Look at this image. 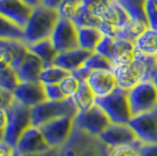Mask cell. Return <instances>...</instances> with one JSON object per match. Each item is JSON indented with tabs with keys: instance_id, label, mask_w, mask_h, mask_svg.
<instances>
[{
	"instance_id": "cell-1",
	"label": "cell",
	"mask_w": 157,
	"mask_h": 156,
	"mask_svg": "<svg viewBox=\"0 0 157 156\" xmlns=\"http://www.w3.org/2000/svg\"><path fill=\"white\" fill-rule=\"evenodd\" d=\"M134 59L122 65L114 66L113 72L116 76L118 87L130 91L138 82L151 80L157 69V57L135 53Z\"/></svg>"
},
{
	"instance_id": "cell-2",
	"label": "cell",
	"mask_w": 157,
	"mask_h": 156,
	"mask_svg": "<svg viewBox=\"0 0 157 156\" xmlns=\"http://www.w3.org/2000/svg\"><path fill=\"white\" fill-rule=\"evenodd\" d=\"M59 19L60 13L58 10L48 8L42 5L34 7L31 18L24 27V41L27 45H32L41 40L51 39Z\"/></svg>"
},
{
	"instance_id": "cell-3",
	"label": "cell",
	"mask_w": 157,
	"mask_h": 156,
	"mask_svg": "<svg viewBox=\"0 0 157 156\" xmlns=\"http://www.w3.org/2000/svg\"><path fill=\"white\" fill-rule=\"evenodd\" d=\"M109 147L100 136L74 126L72 136L61 148V156H108Z\"/></svg>"
},
{
	"instance_id": "cell-4",
	"label": "cell",
	"mask_w": 157,
	"mask_h": 156,
	"mask_svg": "<svg viewBox=\"0 0 157 156\" xmlns=\"http://www.w3.org/2000/svg\"><path fill=\"white\" fill-rule=\"evenodd\" d=\"M78 109L73 98L63 100H46L32 108V126L40 127L62 116H76Z\"/></svg>"
},
{
	"instance_id": "cell-5",
	"label": "cell",
	"mask_w": 157,
	"mask_h": 156,
	"mask_svg": "<svg viewBox=\"0 0 157 156\" xmlns=\"http://www.w3.org/2000/svg\"><path fill=\"white\" fill-rule=\"evenodd\" d=\"M96 104L105 111L111 123H129L132 117L128 91L121 87L103 98H96Z\"/></svg>"
},
{
	"instance_id": "cell-6",
	"label": "cell",
	"mask_w": 157,
	"mask_h": 156,
	"mask_svg": "<svg viewBox=\"0 0 157 156\" xmlns=\"http://www.w3.org/2000/svg\"><path fill=\"white\" fill-rule=\"evenodd\" d=\"M6 111L7 128L5 141L15 147L21 134L32 126V108L22 104L18 100H14Z\"/></svg>"
},
{
	"instance_id": "cell-7",
	"label": "cell",
	"mask_w": 157,
	"mask_h": 156,
	"mask_svg": "<svg viewBox=\"0 0 157 156\" xmlns=\"http://www.w3.org/2000/svg\"><path fill=\"white\" fill-rule=\"evenodd\" d=\"M128 99L132 116L157 108V89L151 80L141 81L128 91Z\"/></svg>"
},
{
	"instance_id": "cell-8",
	"label": "cell",
	"mask_w": 157,
	"mask_h": 156,
	"mask_svg": "<svg viewBox=\"0 0 157 156\" xmlns=\"http://www.w3.org/2000/svg\"><path fill=\"white\" fill-rule=\"evenodd\" d=\"M95 52L105 55L113 61V65L117 66L131 61L134 54V42L129 40L116 38L111 35H103ZM114 68V67H113Z\"/></svg>"
},
{
	"instance_id": "cell-9",
	"label": "cell",
	"mask_w": 157,
	"mask_h": 156,
	"mask_svg": "<svg viewBox=\"0 0 157 156\" xmlns=\"http://www.w3.org/2000/svg\"><path fill=\"white\" fill-rule=\"evenodd\" d=\"M75 116H62L40 126L47 143L52 148H62L74 130Z\"/></svg>"
},
{
	"instance_id": "cell-10",
	"label": "cell",
	"mask_w": 157,
	"mask_h": 156,
	"mask_svg": "<svg viewBox=\"0 0 157 156\" xmlns=\"http://www.w3.org/2000/svg\"><path fill=\"white\" fill-rule=\"evenodd\" d=\"M110 123L105 111L96 103L87 111H78L74 120L75 127L96 136H100Z\"/></svg>"
},
{
	"instance_id": "cell-11",
	"label": "cell",
	"mask_w": 157,
	"mask_h": 156,
	"mask_svg": "<svg viewBox=\"0 0 157 156\" xmlns=\"http://www.w3.org/2000/svg\"><path fill=\"white\" fill-rule=\"evenodd\" d=\"M53 45L59 53L78 47V25L69 18L60 17L51 37Z\"/></svg>"
},
{
	"instance_id": "cell-12",
	"label": "cell",
	"mask_w": 157,
	"mask_h": 156,
	"mask_svg": "<svg viewBox=\"0 0 157 156\" xmlns=\"http://www.w3.org/2000/svg\"><path fill=\"white\" fill-rule=\"evenodd\" d=\"M29 48L22 40H0V69L17 68L24 61Z\"/></svg>"
},
{
	"instance_id": "cell-13",
	"label": "cell",
	"mask_w": 157,
	"mask_h": 156,
	"mask_svg": "<svg viewBox=\"0 0 157 156\" xmlns=\"http://www.w3.org/2000/svg\"><path fill=\"white\" fill-rule=\"evenodd\" d=\"M129 124L141 142L157 143V108L134 115Z\"/></svg>"
},
{
	"instance_id": "cell-14",
	"label": "cell",
	"mask_w": 157,
	"mask_h": 156,
	"mask_svg": "<svg viewBox=\"0 0 157 156\" xmlns=\"http://www.w3.org/2000/svg\"><path fill=\"white\" fill-rule=\"evenodd\" d=\"M49 144L47 143L42 131L39 127L31 126L28 127L19 137L18 142L15 144V150L21 156L33 155L41 151L49 149Z\"/></svg>"
},
{
	"instance_id": "cell-15",
	"label": "cell",
	"mask_w": 157,
	"mask_h": 156,
	"mask_svg": "<svg viewBox=\"0 0 157 156\" xmlns=\"http://www.w3.org/2000/svg\"><path fill=\"white\" fill-rule=\"evenodd\" d=\"M100 138L109 148L140 141L129 123H110L100 135Z\"/></svg>"
},
{
	"instance_id": "cell-16",
	"label": "cell",
	"mask_w": 157,
	"mask_h": 156,
	"mask_svg": "<svg viewBox=\"0 0 157 156\" xmlns=\"http://www.w3.org/2000/svg\"><path fill=\"white\" fill-rule=\"evenodd\" d=\"M14 98L27 107H35L47 100L45 86L40 81L20 82L13 92Z\"/></svg>"
},
{
	"instance_id": "cell-17",
	"label": "cell",
	"mask_w": 157,
	"mask_h": 156,
	"mask_svg": "<svg viewBox=\"0 0 157 156\" xmlns=\"http://www.w3.org/2000/svg\"><path fill=\"white\" fill-rule=\"evenodd\" d=\"M33 8L24 0H0V14L22 28L31 18Z\"/></svg>"
},
{
	"instance_id": "cell-18",
	"label": "cell",
	"mask_w": 157,
	"mask_h": 156,
	"mask_svg": "<svg viewBox=\"0 0 157 156\" xmlns=\"http://www.w3.org/2000/svg\"><path fill=\"white\" fill-rule=\"evenodd\" d=\"M87 82L96 98H103L118 87L114 72L108 69L93 71L87 79Z\"/></svg>"
},
{
	"instance_id": "cell-19",
	"label": "cell",
	"mask_w": 157,
	"mask_h": 156,
	"mask_svg": "<svg viewBox=\"0 0 157 156\" xmlns=\"http://www.w3.org/2000/svg\"><path fill=\"white\" fill-rule=\"evenodd\" d=\"M93 52L86 51L83 48H74L71 51H66V52H61L58 54V57L55 58L54 65L59 66L67 69L68 72H74L83 67L86 61L90 57Z\"/></svg>"
},
{
	"instance_id": "cell-20",
	"label": "cell",
	"mask_w": 157,
	"mask_h": 156,
	"mask_svg": "<svg viewBox=\"0 0 157 156\" xmlns=\"http://www.w3.org/2000/svg\"><path fill=\"white\" fill-rule=\"evenodd\" d=\"M45 66L39 57H36L33 52H28L26 58L17 68V75L20 82L27 81H39L41 72L44 71Z\"/></svg>"
},
{
	"instance_id": "cell-21",
	"label": "cell",
	"mask_w": 157,
	"mask_h": 156,
	"mask_svg": "<svg viewBox=\"0 0 157 156\" xmlns=\"http://www.w3.org/2000/svg\"><path fill=\"white\" fill-rule=\"evenodd\" d=\"M134 52L143 55H157V29L147 27L134 41Z\"/></svg>"
},
{
	"instance_id": "cell-22",
	"label": "cell",
	"mask_w": 157,
	"mask_h": 156,
	"mask_svg": "<svg viewBox=\"0 0 157 156\" xmlns=\"http://www.w3.org/2000/svg\"><path fill=\"white\" fill-rule=\"evenodd\" d=\"M78 47L89 52H95L103 38L102 31L94 26H78Z\"/></svg>"
},
{
	"instance_id": "cell-23",
	"label": "cell",
	"mask_w": 157,
	"mask_h": 156,
	"mask_svg": "<svg viewBox=\"0 0 157 156\" xmlns=\"http://www.w3.org/2000/svg\"><path fill=\"white\" fill-rule=\"evenodd\" d=\"M28 48L31 52H33L36 57H39L41 59L45 67H49V66L54 65L55 58L59 54V52L54 47L51 39L41 40L39 42L28 45Z\"/></svg>"
},
{
	"instance_id": "cell-24",
	"label": "cell",
	"mask_w": 157,
	"mask_h": 156,
	"mask_svg": "<svg viewBox=\"0 0 157 156\" xmlns=\"http://www.w3.org/2000/svg\"><path fill=\"white\" fill-rule=\"evenodd\" d=\"M73 100L78 111H85L96 103V96L87 81H80L76 93L73 95Z\"/></svg>"
},
{
	"instance_id": "cell-25",
	"label": "cell",
	"mask_w": 157,
	"mask_h": 156,
	"mask_svg": "<svg viewBox=\"0 0 157 156\" xmlns=\"http://www.w3.org/2000/svg\"><path fill=\"white\" fill-rule=\"evenodd\" d=\"M123 7L132 21H138L148 25L145 17V1L147 0H116Z\"/></svg>"
},
{
	"instance_id": "cell-26",
	"label": "cell",
	"mask_w": 157,
	"mask_h": 156,
	"mask_svg": "<svg viewBox=\"0 0 157 156\" xmlns=\"http://www.w3.org/2000/svg\"><path fill=\"white\" fill-rule=\"evenodd\" d=\"M24 28L0 14V40H22Z\"/></svg>"
},
{
	"instance_id": "cell-27",
	"label": "cell",
	"mask_w": 157,
	"mask_h": 156,
	"mask_svg": "<svg viewBox=\"0 0 157 156\" xmlns=\"http://www.w3.org/2000/svg\"><path fill=\"white\" fill-rule=\"evenodd\" d=\"M71 72L67 69L59 67L56 65H52L49 67H45L44 71L41 72L40 75V82L44 85H54V84H60L65 78H67Z\"/></svg>"
},
{
	"instance_id": "cell-28",
	"label": "cell",
	"mask_w": 157,
	"mask_h": 156,
	"mask_svg": "<svg viewBox=\"0 0 157 156\" xmlns=\"http://www.w3.org/2000/svg\"><path fill=\"white\" fill-rule=\"evenodd\" d=\"M85 67L88 68L90 72L93 71H100V69H108L113 71V61L109 58H107L105 55L101 54L98 52H93L88 60L86 61Z\"/></svg>"
},
{
	"instance_id": "cell-29",
	"label": "cell",
	"mask_w": 157,
	"mask_h": 156,
	"mask_svg": "<svg viewBox=\"0 0 157 156\" xmlns=\"http://www.w3.org/2000/svg\"><path fill=\"white\" fill-rule=\"evenodd\" d=\"M20 80L17 72L13 68H2L0 69V87L11 92H14L19 86Z\"/></svg>"
},
{
	"instance_id": "cell-30",
	"label": "cell",
	"mask_w": 157,
	"mask_h": 156,
	"mask_svg": "<svg viewBox=\"0 0 157 156\" xmlns=\"http://www.w3.org/2000/svg\"><path fill=\"white\" fill-rule=\"evenodd\" d=\"M141 141H136L129 144L117 146V147H111L109 148L108 156H140V149L142 146Z\"/></svg>"
},
{
	"instance_id": "cell-31",
	"label": "cell",
	"mask_w": 157,
	"mask_h": 156,
	"mask_svg": "<svg viewBox=\"0 0 157 156\" xmlns=\"http://www.w3.org/2000/svg\"><path fill=\"white\" fill-rule=\"evenodd\" d=\"M78 86H80V81L73 74H69L67 78H65L60 82V87L67 98H73V95L78 91Z\"/></svg>"
},
{
	"instance_id": "cell-32",
	"label": "cell",
	"mask_w": 157,
	"mask_h": 156,
	"mask_svg": "<svg viewBox=\"0 0 157 156\" xmlns=\"http://www.w3.org/2000/svg\"><path fill=\"white\" fill-rule=\"evenodd\" d=\"M80 2L81 0H63V4L59 8L60 17H66V18L72 19L73 15L78 10Z\"/></svg>"
},
{
	"instance_id": "cell-33",
	"label": "cell",
	"mask_w": 157,
	"mask_h": 156,
	"mask_svg": "<svg viewBox=\"0 0 157 156\" xmlns=\"http://www.w3.org/2000/svg\"><path fill=\"white\" fill-rule=\"evenodd\" d=\"M145 17L148 21V26L157 29V7L152 0L145 1Z\"/></svg>"
},
{
	"instance_id": "cell-34",
	"label": "cell",
	"mask_w": 157,
	"mask_h": 156,
	"mask_svg": "<svg viewBox=\"0 0 157 156\" xmlns=\"http://www.w3.org/2000/svg\"><path fill=\"white\" fill-rule=\"evenodd\" d=\"M45 86V92H46L47 100H63L66 99L63 92L60 87V84H54V85H44Z\"/></svg>"
},
{
	"instance_id": "cell-35",
	"label": "cell",
	"mask_w": 157,
	"mask_h": 156,
	"mask_svg": "<svg viewBox=\"0 0 157 156\" xmlns=\"http://www.w3.org/2000/svg\"><path fill=\"white\" fill-rule=\"evenodd\" d=\"M14 100L15 98H14L13 92L0 87V108L1 109H7L14 102Z\"/></svg>"
},
{
	"instance_id": "cell-36",
	"label": "cell",
	"mask_w": 157,
	"mask_h": 156,
	"mask_svg": "<svg viewBox=\"0 0 157 156\" xmlns=\"http://www.w3.org/2000/svg\"><path fill=\"white\" fill-rule=\"evenodd\" d=\"M140 156H157V143H142Z\"/></svg>"
},
{
	"instance_id": "cell-37",
	"label": "cell",
	"mask_w": 157,
	"mask_h": 156,
	"mask_svg": "<svg viewBox=\"0 0 157 156\" xmlns=\"http://www.w3.org/2000/svg\"><path fill=\"white\" fill-rule=\"evenodd\" d=\"M7 128V111L0 108V141L5 140Z\"/></svg>"
},
{
	"instance_id": "cell-38",
	"label": "cell",
	"mask_w": 157,
	"mask_h": 156,
	"mask_svg": "<svg viewBox=\"0 0 157 156\" xmlns=\"http://www.w3.org/2000/svg\"><path fill=\"white\" fill-rule=\"evenodd\" d=\"M15 147L6 142L5 140L0 141V156H14Z\"/></svg>"
},
{
	"instance_id": "cell-39",
	"label": "cell",
	"mask_w": 157,
	"mask_h": 156,
	"mask_svg": "<svg viewBox=\"0 0 157 156\" xmlns=\"http://www.w3.org/2000/svg\"><path fill=\"white\" fill-rule=\"evenodd\" d=\"M62 4H63V0H40V5L48 8H53V10H58V11Z\"/></svg>"
},
{
	"instance_id": "cell-40",
	"label": "cell",
	"mask_w": 157,
	"mask_h": 156,
	"mask_svg": "<svg viewBox=\"0 0 157 156\" xmlns=\"http://www.w3.org/2000/svg\"><path fill=\"white\" fill-rule=\"evenodd\" d=\"M27 156H61V148H49V149L45 150V151Z\"/></svg>"
},
{
	"instance_id": "cell-41",
	"label": "cell",
	"mask_w": 157,
	"mask_h": 156,
	"mask_svg": "<svg viewBox=\"0 0 157 156\" xmlns=\"http://www.w3.org/2000/svg\"><path fill=\"white\" fill-rule=\"evenodd\" d=\"M25 2H27L29 6L32 7H36L40 5V0H24Z\"/></svg>"
},
{
	"instance_id": "cell-42",
	"label": "cell",
	"mask_w": 157,
	"mask_h": 156,
	"mask_svg": "<svg viewBox=\"0 0 157 156\" xmlns=\"http://www.w3.org/2000/svg\"><path fill=\"white\" fill-rule=\"evenodd\" d=\"M151 81L154 82V85H155V87H156V89H157V69H156V72H155V74H154L152 79H151Z\"/></svg>"
},
{
	"instance_id": "cell-43",
	"label": "cell",
	"mask_w": 157,
	"mask_h": 156,
	"mask_svg": "<svg viewBox=\"0 0 157 156\" xmlns=\"http://www.w3.org/2000/svg\"><path fill=\"white\" fill-rule=\"evenodd\" d=\"M14 156H21L19 154V153H18V151H17V150H15V154H14Z\"/></svg>"
},
{
	"instance_id": "cell-44",
	"label": "cell",
	"mask_w": 157,
	"mask_h": 156,
	"mask_svg": "<svg viewBox=\"0 0 157 156\" xmlns=\"http://www.w3.org/2000/svg\"><path fill=\"white\" fill-rule=\"evenodd\" d=\"M152 1H154V4H155V5H156V7H157V0H152Z\"/></svg>"
},
{
	"instance_id": "cell-45",
	"label": "cell",
	"mask_w": 157,
	"mask_h": 156,
	"mask_svg": "<svg viewBox=\"0 0 157 156\" xmlns=\"http://www.w3.org/2000/svg\"><path fill=\"white\" fill-rule=\"evenodd\" d=\"M156 57H157V55H156Z\"/></svg>"
}]
</instances>
